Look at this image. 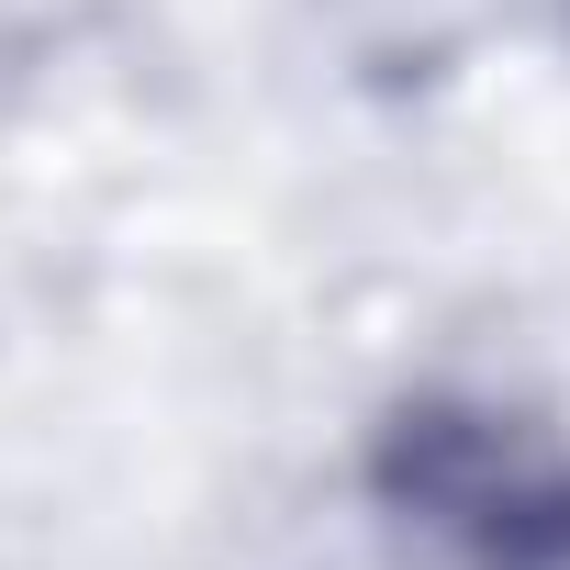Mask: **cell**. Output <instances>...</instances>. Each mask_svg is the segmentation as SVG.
Masks as SVG:
<instances>
[{"instance_id":"obj_1","label":"cell","mask_w":570,"mask_h":570,"mask_svg":"<svg viewBox=\"0 0 570 570\" xmlns=\"http://www.w3.org/2000/svg\"><path fill=\"white\" fill-rule=\"evenodd\" d=\"M392 492L481 548V570H559L570 559V459L492 414H403L392 436Z\"/></svg>"}]
</instances>
